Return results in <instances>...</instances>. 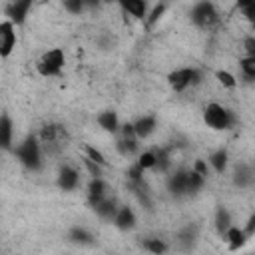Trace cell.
<instances>
[{
	"mask_svg": "<svg viewBox=\"0 0 255 255\" xmlns=\"http://www.w3.org/2000/svg\"><path fill=\"white\" fill-rule=\"evenodd\" d=\"M135 163L143 169V171H149V169H155V149H145V151H139L135 155Z\"/></svg>",
	"mask_w": 255,
	"mask_h": 255,
	"instance_id": "obj_26",
	"label": "cell"
},
{
	"mask_svg": "<svg viewBox=\"0 0 255 255\" xmlns=\"http://www.w3.org/2000/svg\"><path fill=\"white\" fill-rule=\"evenodd\" d=\"M36 137H38L44 153H56L58 149H62L66 145L68 133H66L64 126H60V124H46L40 128Z\"/></svg>",
	"mask_w": 255,
	"mask_h": 255,
	"instance_id": "obj_5",
	"label": "cell"
},
{
	"mask_svg": "<svg viewBox=\"0 0 255 255\" xmlns=\"http://www.w3.org/2000/svg\"><path fill=\"white\" fill-rule=\"evenodd\" d=\"M66 68V54L62 48H50L36 60V72L42 78H58Z\"/></svg>",
	"mask_w": 255,
	"mask_h": 255,
	"instance_id": "obj_3",
	"label": "cell"
},
{
	"mask_svg": "<svg viewBox=\"0 0 255 255\" xmlns=\"http://www.w3.org/2000/svg\"><path fill=\"white\" fill-rule=\"evenodd\" d=\"M167 10V4H153V6H149V12H147V16H145V26L147 28H153L157 22H159V18L163 16V12Z\"/></svg>",
	"mask_w": 255,
	"mask_h": 255,
	"instance_id": "obj_27",
	"label": "cell"
},
{
	"mask_svg": "<svg viewBox=\"0 0 255 255\" xmlns=\"http://www.w3.org/2000/svg\"><path fill=\"white\" fill-rule=\"evenodd\" d=\"M171 151H169V147H159L157 151H155V169L157 171H161V173H165L167 169H169V165H171V155H169Z\"/></svg>",
	"mask_w": 255,
	"mask_h": 255,
	"instance_id": "obj_29",
	"label": "cell"
},
{
	"mask_svg": "<svg viewBox=\"0 0 255 255\" xmlns=\"http://www.w3.org/2000/svg\"><path fill=\"white\" fill-rule=\"evenodd\" d=\"M233 183L239 187V189H247L253 185V169L251 165L247 163H239L233 171Z\"/></svg>",
	"mask_w": 255,
	"mask_h": 255,
	"instance_id": "obj_19",
	"label": "cell"
},
{
	"mask_svg": "<svg viewBox=\"0 0 255 255\" xmlns=\"http://www.w3.org/2000/svg\"><path fill=\"white\" fill-rule=\"evenodd\" d=\"M207 167H211L215 173H223L225 169H227V163H229V153H227V149H223V147H219V149H215V151H211L209 155H207Z\"/></svg>",
	"mask_w": 255,
	"mask_h": 255,
	"instance_id": "obj_18",
	"label": "cell"
},
{
	"mask_svg": "<svg viewBox=\"0 0 255 255\" xmlns=\"http://www.w3.org/2000/svg\"><path fill=\"white\" fill-rule=\"evenodd\" d=\"M116 151L124 157H131L139 153V141L135 137H118L116 141Z\"/></svg>",
	"mask_w": 255,
	"mask_h": 255,
	"instance_id": "obj_21",
	"label": "cell"
},
{
	"mask_svg": "<svg viewBox=\"0 0 255 255\" xmlns=\"http://www.w3.org/2000/svg\"><path fill=\"white\" fill-rule=\"evenodd\" d=\"M203 122L207 128H211L215 131H223V129H231V126L235 124V118L223 104L209 102L203 108Z\"/></svg>",
	"mask_w": 255,
	"mask_h": 255,
	"instance_id": "obj_4",
	"label": "cell"
},
{
	"mask_svg": "<svg viewBox=\"0 0 255 255\" xmlns=\"http://www.w3.org/2000/svg\"><path fill=\"white\" fill-rule=\"evenodd\" d=\"M233 225V219H231V213H229V209L227 207H217V211H215V229H217V233L219 235H223L229 227Z\"/></svg>",
	"mask_w": 255,
	"mask_h": 255,
	"instance_id": "obj_23",
	"label": "cell"
},
{
	"mask_svg": "<svg viewBox=\"0 0 255 255\" xmlns=\"http://www.w3.org/2000/svg\"><path fill=\"white\" fill-rule=\"evenodd\" d=\"M14 155L20 161V165H24L28 171H40L44 165V149L36 137V133L26 135L20 143L14 145Z\"/></svg>",
	"mask_w": 255,
	"mask_h": 255,
	"instance_id": "obj_1",
	"label": "cell"
},
{
	"mask_svg": "<svg viewBox=\"0 0 255 255\" xmlns=\"http://www.w3.org/2000/svg\"><path fill=\"white\" fill-rule=\"evenodd\" d=\"M84 157H88L90 161H94V163H98L100 167H108V159H106V155L98 149V147H94V145H90V143H86L84 145Z\"/></svg>",
	"mask_w": 255,
	"mask_h": 255,
	"instance_id": "obj_28",
	"label": "cell"
},
{
	"mask_svg": "<svg viewBox=\"0 0 255 255\" xmlns=\"http://www.w3.org/2000/svg\"><path fill=\"white\" fill-rule=\"evenodd\" d=\"M118 207H120V203L114 199V197H106L104 201H100L96 207H92L94 209V213L100 217V219H106V221H112L114 219V215H116V211H118Z\"/></svg>",
	"mask_w": 255,
	"mask_h": 255,
	"instance_id": "obj_20",
	"label": "cell"
},
{
	"mask_svg": "<svg viewBox=\"0 0 255 255\" xmlns=\"http://www.w3.org/2000/svg\"><path fill=\"white\" fill-rule=\"evenodd\" d=\"M68 239L76 245H92L94 243V235L84 227H72L68 233Z\"/></svg>",
	"mask_w": 255,
	"mask_h": 255,
	"instance_id": "obj_24",
	"label": "cell"
},
{
	"mask_svg": "<svg viewBox=\"0 0 255 255\" xmlns=\"http://www.w3.org/2000/svg\"><path fill=\"white\" fill-rule=\"evenodd\" d=\"M245 56H255V38L253 36H249V38H245Z\"/></svg>",
	"mask_w": 255,
	"mask_h": 255,
	"instance_id": "obj_37",
	"label": "cell"
},
{
	"mask_svg": "<svg viewBox=\"0 0 255 255\" xmlns=\"http://www.w3.org/2000/svg\"><path fill=\"white\" fill-rule=\"evenodd\" d=\"M203 74L199 68L195 66H183V68H175L167 74V84L175 94H183L189 88H195L197 84H201Z\"/></svg>",
	"mask_w": 255,
	"mask_h": 255,
	"instance_id": "obj_2",
	"label": "cell"
},
{
	"mask_svg": "<svg viewBox=\"0 0 255 255\" xmlns=\"http://www.w3.org/2000/svg\"><path fill=\"white\" fill-rule=\"evenodd\" d=\"M191 22L199 30L211 32V30H215L219 26L221 18H219V12H217L213 2H197L191 8Z\"/></svg>",
	"mask_w": 255,
	"mask_h": 255,
	"instance_id": "obj_6",
	"label": "cell"
},
{
	"mask_svg": "<svg viewBox=\"0 0 255 255\" xmlns=\"http://www.w3.org/2000/svg\"><path fill=\"white\" fill-rule=\"evenodd\" d=\"M96 122H98V126H100L104 131H108V133H118V131H120V126H122V122H120V118H118V114H116L114 110H104V112H100V114L96 116Z\"/></svg>",
	"mask_w": 255,
	"mask_h": 255,
	"instance_id": "obj_16",
	"label": "cell"
},
{
	"mask_svg": "<svg viewBox=\"0 0 255 255\" xmlns=\"http://www.w3.org/2000/svg\"><path fill=\"white\" fill-rule=\"evenodd\" d=\"M84 167L88 169V173H90V179H92V177H102V171H104V167H100L98 163L90 161L88 157H84Z\"/></svg>",
	"mask_w": 255,
	"mask_h": 255,
	"instance_id": "obj_35",
	"label": "cell"
},
{
	"mask_svg": "<svg viewBox=\"0 0 255 255\" xmlns=\"http://www.w3.org/2000/svg\"><path fill=\"white\" fill-rule=\"evenodd\" d=\"M141 247L149 253V255H165L169 249V243L161 237H145L141 241Z\"/></svg>",
	"mask_w": 255,
	"mask_h": 255,
	"instance_id": "obj_22",
	"label": "cell"
},
{
	"mask_svg": "<svg viewBox=\"0 0 255 255\" xmlns=\"http://www.w3.org/2000/svg\"><path fill=\"white\" fill-rule=\"evenodd\" d=\"M179 239V245H183L185 249H191L193 245H195V239H197V231L195 229H191V227H185L183 231H179V235H177Z\"/></svg>",
	"mask_w": 255,
	"mask_h": 255,
	"instance_id": "obj_33",
	"label": "cell"
},
{
	"mask_svg": "<svg viewBox=\"0 0 255 255\" xmlns=\"http://www.w3.org/2000/svg\"><path fill=\"white\" fill-rule=\"evenodd\" d=\"M108 183L104 177H92L88 181V187H86V199H88V205L90 207H96L100 201H104L108 197Z\"/></svg>",
	"mask_w": 255,
	"mask_h": 255,
	"instance_id": "obj_9",
	"label": "cell"
},
{
	"mask_svg": "<svg viewBox=\"0 0 255 255\" xmlns=\"http://www.w3.org/2000/svg\"><path fill=\"white\" fill-rule=\"evenodd\" d=\"M84 8H86V2H82V0H66L64 2V10H68L70 14H80V12H84Z\"/></svg>",
	"mask_w": 255,
	"mask_h": 255,
	"instance_id": "obj_34",
	"label": "cell"
},
{
	"mask_svg": "<svg viewBox=\"0 0 255 255\" xmlns=\"http://www.w3.org/2000/svg\"><path fill=\"white\" fill-rule=\"evenodd\" d=\"M191 169H193V171H197V173H199V175H203V177H207V175H209V167H207V163H205L203 159H195Z\"/></svg>",
	"mask_w": 255,
	"mask_h": 255,
	"instance_id": "obj_36",
	"label": "cell"
},
{
	"mask_svg": "<svg viewBox=\"0 0 255 255\" xmlns=\"http://www.w3.org/2000/svg\"><path fill=\"white\" fill-rule=\"evenodd\" d=\"M143 175H145V171L133 161L128 169H126V177H128V183L133 187V185H141L143 183Z\"/></svg>",
	"mask_w": 255,
	"mask_h": 255,
	"instance_id": "obj_31",
	"label": "cell"
},
{
	"mask_svg": "<svg viewBox=\"0 0 255 255\" xmlns=\"http://www.w3.org/2000/svg\"><path fill=\"white\" fill-rule=\"evenodd\" d=\"M114 227H118L120 231H131L137 223V217H135V211L129 207V205H120L114 219H112Z\"/></svg>",
	"mask_w": 255,
	"mask_h": 255,
	"instance_id": "obj_12",
	"label": "cell"
},
{
	"mask_svg": "<svg viewBox=\"0 0 255 255\" xmlns=\"http://www.w3.org/2000/svg\"><path fill=\"white\" fill-rule=\"evenodd\" d=\"M215 80H217L223 88H227V90L237 88V78H235L229 70H215Z\"/></svg>",
	"mask_w": 255,
	"mask_h": 255,
	"instance_id": "obj_32",
	"label": "cell"
},
{
	"mask_svg": "<svg viewBox=\"0 0 255 255\" xmlns=\"http://www.w3.org/2000/svg\"><path fill=\"white\" fill-rule=\"evenodd\" d=\"M18 42L16 26L10 20H0V58H10Z\"/></svg>",
	"mask_w": 255,
	"mask_h": 255,
	"instance_id": "obj_7",
	"label": "cell"
},
{
	"mask_svg": "<svg viewBox=\"0 0 255 255\" xmlns=\"http://www.w3.org/2000/svg\"><path fill=\"white\" fill-rule=\"evenodd\" d=\"M32 10V2L30 0H16V2H10L6 6V20H10L14 26H22L28 18V12Z\"/></svg>",
	"mask_w": 255,
	"mask_h": 255,
	"instance_id": "obj_10",
	"label": "cell"
},
{
	"mask_svg": "<svg viewBox=\"0 0 255 255\" xmlns=\"http://www.w3.org/2000/svg\"><path fill=\"white\" fill-rule=\"evenodd\" d=\"M56 185L62 191H76L80 187V171L74 165H62L56 175Z\"/></svg>",
	"mask_w": 255,
	"mask_h": 255,
	"instance_id": "obj_8",
	"label": "cell"
},
{
	"mask_svg": "<svg viewBox=\"0 0 255 255\" xmlns=\"http://www.w3.org/2000/svg\"><path fill=\"white\" fill-rule=\"evenodd\" d=\"M129 16H133L135 20H145V16H147V12H149V4L145 2V0H124L122 4H120Z\"/></svg>",
	"mask_w": 255,
	"mask_h": 255,
	"instance_id": "obj_17",
	"label": "cell"
},
{
	"mask_svg": "<svg viewBox=\"0 0 255 255\" xmlns=\"http://www.w3.org/2000/svg\"><path fill=\"white\" fill-rule=\"evenodd\" d=\"M0 149H14V122L8 114H0Z\"/></svg>",
	"mask_w": 255,
	"mask_h": 255,
	"instance_id": "obj_14",
	"label": "cell"
},
{
	"mask_svg": "<svg viewBox=\"0 0 255 255\" xmlns=\"http://www.w3.org/2000/svg\"><path fill=\"white\" fill-rule=\"evenodd\" d=\"M221 237L225 239V243H227L229 251H239V249H243V247H245V243L251 239V237L245 233V229H243V227H237V225H231V227H229Z\"/></svg>",
	"mask_w": 255,
	"mask_h": 255,
	"instance_id": "obj_13",
	"label": "cell"
},
{
	"mask_svg": "<svg viewBox=\"0 0 255 255\" xmlns=\"http://www.w3.org/2000/svg\"><path fill=\"white\" fill-rule=\"evenodd\" d=\"M167 189L175 197L187 195V169H177L175 173H171L167 179Z\"/></svg>",
	"mask_w": 255,
	"mask_h": 255,
	"instance_id": "obj_15",
	"label": "cell"
},
{
	"mask_svg": "<svg viewBox=\"0 0 255 255\" xmlns=\"http://www.w3.org/2000/svg\"><path fill=\"white\" fill-rule=\"evenodd\" d=\"M131 126H133V133H135L137 141H141V139H147L149 135L155 133V129H157V118L151 116V114H145V116H139L135 122H131Z\"/></svg>",
	"mask_w": 255,
	"mask_h": 255,
	"instance_id": "obj_11",
	"label": "cell"
},
{
	"mask_svg": "<svg viewBox=\"0 0 255 255\" xmlns=\"http://www.w3.org/2000/svg\"><path fill=\"white\" fill-rule=\"evenodd\" d=\"M239 68H241L243 78L247 82H253L255 80V56H243L239 60Z\"/></svg>",
	"mask_w": 255,
	"mask_h": 255,
	"instance_id": "obj_30",
	"label": "cell"
},
{
	"mask_svg": "<svg viewBox=\"0 0 255 255\" xmlns=\"http://www.w3.org/2000/svg\"><path fill=\"white\" fill-rule=\"evenodd\" d=\"M205 181H207V177H203V175H199L197 171L189 169V171H187V195L199 193V191L203 189Z\"/></svg>",
	"mask_w": 255,
	"mask_h": 255,
	"instance_id": "obj_25",
	"label": "cell"
}]
</instances>
